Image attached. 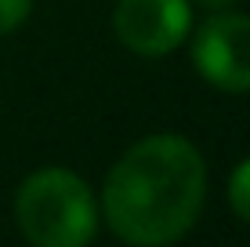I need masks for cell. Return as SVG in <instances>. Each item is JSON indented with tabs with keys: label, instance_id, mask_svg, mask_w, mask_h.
Returning a JSON list of instances; mask_svg holds the SVG:
<instances>
[{
	"label": "cell",
	"instance_id": "obj_1",
	"mask_svg": "<svg viewBox=\"0 0 250 247\" xmlns=\"http://www.w3.org/2000/svg\"><path fill=\"white\" fill-rule=\"evenodd\" d=\"M207 197V164L182 135H149L113 164L102 215L120 240L163 247L196 225Z\"/></svg>",
	"mask_w": 250,
	"mask_h": 247
},
{
	"label": "cell",
	"instance_id": "obj_2",
	"mask_svg": "<svg viewBox=\"0 0 250 247\" xmlns=\"http://www.w3.org/2000/svg\"><path fill=\"white\" fill-rule=\"evenodd\" d=\"M15 218L37 247H83L98 233V203L87 182L62 167H44L22 182Z\"/></svg>",
	"mask_w": 250,
	"mask_h": 247
},
{
	"label": "cell",
	"instance_id": "obj_3",
	"mask_svg": "<svg viewBox=\"0 0 250 247\" xmlns=\"http://www.w3.org/2000/svg\"><path fill=\"white\" fill-rule=\"evenodd\" d=\"M192 62L221 91H250V15L214 11L192 40Z\"/></svg>",
	"mask_w": 250,
	"mask_h": 247
},
{
	"label": "cell",
	"instance_id": "obj_4",
	"mask_svg": "<svg viewBox=\"0 0 250 247\" xmlns=\"http://www.w3.org/2000/svg\"><path fill=\"white\" fill-rule=\"evenodd\" d=\"M113 29L127 51L156 58L185 44L192 29V7L188 0H120Z\"/></svg>",
	"mask_w": 250,
	"mask_h": 247
},
{
	"label": "cell",
	"instance_id": "obj_5",
	"mask_svg": "<svg viewBox=\"0 0 250 247\" xmlns=\"http://www.w3.org/2000/svg\"><path fill=\"white\" fill-rule=\"evenodd\" d=\"M229 203H232V211H236V218H243L250 225V157L229 178Z\"/></svg>",
	"mask_w": 250,
	"mask_h": 247
},
{
	"label": "cell",
	"instance_id": "obj_6",
	"mask_svg": "<svg viewBox=\"0 0 250 247\" xmlns=\"http://www.w3.org/2000/svg\"><path fill=\"white\" fill-rule=\"evenodd\" d=\"M33 0H0V33H11L29 19Z\"/></svg>",
	"mask_w": 250,
	"mask_h": 247
},
{
	"label": "cell",
	"instance_id": "obj_7",
	"mask_svg": "<svg viewBox=\"0 0 250 247\" xmlns=\"http://www.w3.org/2000/svg\"><path fill=\"white\" fill-rule=\"evenodd\" d=\"M196 4L207 11H225V7H232V0H196Z\"/></svg>",
	"mask_w": 250,
	"mask_h": 247
}]
</instances>
